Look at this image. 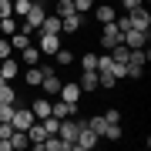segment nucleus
I'll return each instance as SVG.
<instances>
[{
    "label": "nucleus",
    "instance_id": "1",
    "mask_svg": "<svg viewBox=\"0 0 151 151\" xmlns=\"http://www.w3.org/2000/svg\"><path fill=\"white\" fill-rule=\"evenodd\" d=\"M97 141H101V134L87 128V121H81V128H77V138H74V148H77V151H91Z\"/></svg>",
    "mask_w": 151,
    "mask_h": 151
},
{
    "label": "nucleus",
    "instance_id": "2",
    "mask_svg": "<svg viewBox=\"0 0 151 151\" xmlns=\"http://www.w3.org/2000/svg\"><path fill=\"white\" fill-rule=\"evenodd\" d=\"M121 40H124V34L118 30V24H114V20H111V24H101V47H104V50L118 47Z\"/></svg>",
    "mask_w": 151,
    "mask_h": 151
},
{
    "label": "nucleus",
    "instance_id": "3",
    "mask_svg": "<svg viewBox=\"0 0 151 151\" xmlns=\"http://www.w3.org/2000/svg\"><path fill=\"white\" fill-rule=\"evenodd\" d=\"M34 121H37V118H34V111H30V108H24V104H14V114H10V124H14L17 131H27V128H30Z\"/></svg>",
    "mask_w": 151,
    "mask_h": 151
},
{
    "label": "nucleus",
    "instance_id": "4",
    "mask_svg": "<svg viewBox=\"0 0 151 151\" xmlns=\"http://www.w3.org/2000/svg\"><path fill=\"white\" fill-rule=\"evenodd\" d=\"M148 37H151V30H138V27H131L128 34H124V47H131V50H138V47H148Z\"/></svg>",
    "mask_w": 151,
    "mask_h": 151
},
{
    "label": "nucleus",
    "instance_id": "5",
    "mask_svg": "<svg viewBox=\"0 0 151 151\" xmlns=\"http://www.w3.org/2000/svg\"><path fill=\"white\" fill-rule=\"evenodd\" d=\"M50 114L64 121V118H70V114H77V104L64 101V97H54V101H50Z\"/></svg>",
    "mask_w": 151,
    "mask_h": 151
},
{
    "label": "nucleus",
    "instance_id": "6",
    "mask_svg": "<svg viewBox=\"0 0 151 151\" xmlns=\"http://www.w3.org/2000/svg\"><path fill=\"white\" fill-rule=\"evenodd\" d=\"M44 138H47L44 124H40V121H34L30 128H27V141H30V148H34V151H44Z\"/></svg>",
    "mask_w": 151,
    "mask_h": 151
},
{
    "label": "nucleus",
    "instance_id": "7",
    "mask_svg": "<svg viewBox=\"0 0 151 151\" xmlns=\"http://www.w3.org/2000/svg\"><path fill=\"white\" fill-rule=\"evenodd\" d=\"M94 20L97 24H111L114 20V17H118V7H114V4H94Z\"/></svg>",
    "mask_w": 151,
    "mask_h": 151
},
{
    "label": "nucleus",
    "instance_id": "8",
    "mask_svg": "<svg viewBox=\"0 0 151 151\" xmlns=\"http://www.w3.org/2000/svg\"><path fill=\"white\" fill-rule=\"evenodd\" d=\"M40 54H47V57H54L57 54V47H60V34H40Z\"/></svg>",
    "mask_w": 151,
    "mask_h": 151
},
{
    "label": "nucleus",
    "instance_id": "9",
    "mask_svg": "<svg viewBox=\"0 0 151 151\" xmlns=\"http://www.w3.org/2000/svg\"><path fill=\"white\" fill-rule=\"evenodd\" d=\"M60 77H57V70H50V74H44V81H40V91L47 94V97H57V91H60Z\"/></svg>",
    "mask_w": 151,
    "mask_h": 151
},
{
    "label": "nucleus",
    "instance_id": "10",
    "mask_svg": "<svg viewBox=\"0 0 151 151\" xmlns=\"http://www.w3.org/2000/svg\"><path fill=\"white\" fill-rule=\"evenodd\" d=\"M44 17H47V10H44V4H34L30 10H27V17H24V24H27L30 30H37L40 24H44Z\"/></svg>",
    "mask_w": 151,
    "mask_h": 151
},
{
    "label": "nucleus",
    "instance_id": "11",
    "mask_svg": "<svg viewBox=\"0 0 151 151\" xmlns=\"http://www.w3.org/2000/svg\"><path fill=\"white\" fill-rule=\"evenodd\" d=\"M84 27V14H67V17H60V30L64 34H77Z\"/></svg>",
    "mask_w": 151,
    "mask_h": 151
},
{
    "label": "nucleus",
    "instance_id": "12",
    "mask_svg": "<svg viewBox=\"0 0 151 151\" xmlns=\"http://www.w3.org/2000/svg\"><path fill=\"white\" fill-rule=\"evenodd\" d=\"M77 128H81V118H77V121L64 118V121H60V128H57V134L64 138V141H70V145H74V138H77Z\"/></svg>",
    "mask_w": 151,
    "mask_h": 151
},
{
    "label": "nucleus",
    "instance_id": "13",
    "mask_svg": "<svg viewBox=\"0 0 151 151\" xmlns=\"http://www.w3.org/2000/svg\"><path fill=\"white\" fill-rule=\"evenodd\" d=\"M131 27H138V30H151V14H148V7L131 10Z\"/></svg>",
    "mask_w": 151,
    "mask_h": 151
},
{
    "label": "nucleus",
    "instance_id": "14",
    "mask_svg": "<svg viewBox=\"0 0 151 151\" xmlns=\"http://www.w3.org/2000/svg\"><path fill=\"white\" fill-rule=\"evenodd\" d=\"M17 74H20V64H17V60H14V54L0 60V77H4V81H14Z\"/></svg>",
    "mask_w": 151,
    "mask_h": 151
},
{
    "label": "nucleus",
    "instance_id": "15",
    "mask_svg": "<svg viewBox=\"0 0 151 151\" xmlns=\"http://www.w3.org/2000/svg\"><path fill=\"white\" fill-rule=\"evenodd\" d=\"M81 87H77V81H70V84H60V91H57V97H64V101H70V104H77L81 101Z\"/></svg>",
    "mask_w": 151,
    "mask_h": 151
},
{
    "label": "nucleus",
    "instance_id": "16",
    "mask_svg": "<svg viewBox=\"0 0 151 151\" xmlns=\"http://www.w3.org/2000/svg\"><path fill=\"white\" fill-rule=\"evenodd\" d=\"M30 111H34V118H47V114H50V97L47 94H44V97H34V104H30Z\"/></svg>",
    "mask_w": 151,
    "mask_h": 151
},
{
    "label": "nucleus",
    "instance_id": "17",
    "mask_svg": "<svg viewBox=\"0 0 151 151\" xmlns=\"http://www.w3.org/2000/svg\"><path fill=\"white\" fill-rule=\"evenodd\" d=\"M77 87H81L84 94L97 91V70H84V74H81V81H77Z\"/></svg>",
    "mask_w": 151,
    "mask_h": 151
},
{
    "label": "nucleus",
    "instance_id": "18",
    "mask_svg": "<svg viewBox=\"0 0 151 151\" xmlns=\"http://www.w3.org/2000/svg\"><path fill=\"white\" fill-rule=\"evenodd\" d=\"M40 57H44V54H40V47H34V44H27V47L20 50V60H24L27 67H30V64H40Z\"/></svg>",
    "mask_w": 151,
    "mask_h": 151
},
{
    "label": "nucleus",
    "instance_id": "19",
    "mask_svg": "<svg viewBox=\"0 0 151 151\" xmlns=\"http://www.w3.org/2000/svg\"><path fill=\"white\" fill-rule=\"evenodd\" d=\"M37 30H40V34H60V17H57V14H47Z\"/></svg>",
    "mask_w": 151,
    "mask_h": 151
},
{
    "label": "nucleus",
    "instance_id": "20",
    "mask_svg": "<svg viewBox=\"0 0 151 151\" xmlns=\"http://www.w3.org/2000/svg\"><path fill=\"white\" fill-rule=\"evenodd\" d=\"M24 81H27L30 87H40V81H44V70H40V64H30L27 70H24Z\"/></svg>",
    "mask_w": 151,
    "mask_h": 151
},
{
    "label": "nucleus",
    "instance_id": "21",
    "mask_svg": "<svg viewBox=\"0 0 151 151\" xmlns=\"http://www.w3.org/2000/svg\"><path fill=\"white\" fill-rule=\"evenodd\" d=\"M74 50H70V47H57V54H54V64L57 67H70V64H74Z\"/></svg>",
    "mask_w": 151,
    "mask_h": 151
},
{
    "label": "nucleus",
    "instance_id": "22",
    "mask_svg": "<svg viewBox=\"0 0 151 151\" xmlns=\"http://www.w3.org/2000/svg\"><path fill=\"white\" fill-rule=\"evenodd\" d=\"M0 104H17V91L10 87V81L0 77Z\"/></svg>",
    "mask_w": 151,
    "mask_h": 151
},
{
    "label": "nucleus",
    "instance_id": "23",
    "mask_svg": "<svg viewBox=\"0 0 151 151\" xmlns=\"http://www.w3.org/2000/svg\"><path fill=\"white\" fill-rule=\"evenodd\" d=\"M27 44H34V37H30L27 30H17V34H10V47H14V50H24Z\"/></svg>",
    "mask_w": 151,
    "mask_h": 151
},
{
    "label": "nucleus",
    "instance_id": "24",
    "mask_svg": "<svg viewBox=\"0 0 151 151\" xmlns=\"http://www.w3.org/2000/svg\"><path fill=\"white\" fill-rule=\"evenodd\" d=\"M10 148H14V151H24V148H30V141H27V131H17V128H14V134H10Z\"/></svg>",
    "mask_w": 151,
    "mask_h": 151
},
{
    "label": "nucleus",
    "instance_id": "25",
    "mask_svg": "<svg viewBox=\"0 0 151 151\" xmlns=\"http://www.w3.org/2000/svg\"><path fill=\"white\" fill-rule=\"evenodd\" d=\"M101 138H104V141H121V138H124V131H121V124H104Z\"/></svg>",
    "mask_w": 151,
    "mask_h": 151
},
{
    "label": "nucleus",
    "instance_id": "26",
    "mask_svg": "<svg viewBox=\"0 0 151 151\" xmlns=\"http://www.w3.org/2000/svg\"><path fill=\"white\" fill-rule=\"evenodd\" d=\"M10 34H17V20L14 17H4L0 20V37H10Z\"/></svg>",
    "mask_w": 151,
    "mask_h": 151
},
{
    "label": "nucleus",
    "instance_id": "27",
    "mask_svg": "<svg viewBox=\"0 0 151 151\" xmlns=\"http://www.w3.org/2000/svg\"><path fill=\"white\" fill-rule=\"evenodd\" d=\"M10 7H14L17 17H27V10L34 7V0H10Z\"/></svg>",
    "mask_w": 151,
    "mask_h": 151
},
{
    "label": "nucleus",
    "instance_id": "28",
    "mask_svg": "<svg viewBox=\"0 0 151 151\" xmlns=\"http://www.w3.org/2000/svg\"><path fill=\"white\" fill-rule=\"evenodd\" d=\"M54 7H57V17H67V14H77V10H74V0H57Z\"/></svg>",
    "mask_w": 151,
    "mask_h": 151
},
{
    "label": "nucleus",
    "instance_id": "29",
    "mask_svg": "<svg viewBox=\"0 0 151 151\" xmlns=\"http://www.w3.org/2000/svg\"><path fill=\"white\" fill-rule=\"evenodd\" d=\"M81 67L84 70H97V54H94V50H87V54L81 57Z\"/></svg>",
    "mask_w": 151,
    "mask_h": 151
},
{
    "label": "nucleus",
    "instance_id": "30",
    "mask_svg": "<svg viewBox=\"0 0 151 151\" xmlns=\"http://www.w3.org/2000/svg\"><path fill=\"white\" fill-rule=\"evenodd\" d=\"M94 4H97V0H74V10L87 17V14H91V10H94Z\"/></svg>",
    "mask_w": 151,
    "mask_h": 151
},
{
    "label": "nucleus",
    "instance_id": "31",
    "mask_svg": "<svg viewBox=\"0 0 151 151\" xmlns=\"http://www.w3.org/2000/svg\"><path fill=\"white\" fill-rule=\"evenodd\" d=\"M104 124H108V121H104V114H91V121H87V128L101 134V131H104Z\"/></svg>",
    "mask_w": 151,
    "mask_h": 151
},
{
    "label": "nucleus",
    "instance_id": "32",
    "mask_svg": "<svg viewBox=\"0 0 151 151\" xmlns=\"http://www.w3.org/2000/svg\"><path fill=\"white\" fill-rule=\"evenodd\" d=\"M118 7H121L124 14H131V10H138V7H145V0H121Z\"/></svg>",
    "mask_w": 151,
    "mask_h": 151
},
{
    "label": "nucleus",
    "instance_id": "33",
    "mask_svg": "<svg viewBox=\"0 0 151 151\" xmlns=\"http://www.w3.org/2000/svg\"><path fill=\"white\" fill-rule=\"evenodd\" d=\"M14 54V47H10V37H0V60L4 57H10Z\"/></svg>",
    "mask_w": 151,
    "mask_h": 151
},
{
    "label": "nucleus",
    "instance_id": "34",
    "mask_svg": "<svg viewBox=\"0 0 151 151\" xmlns=\"http://www.w3.org/2000/svg\"><path fill=\"white\" fill-rule=\"evenodd\" d=\"M104 121H108V124H118L121 121V111L118 108H108V111H104Z\"/></svg>",
    "mask_w": 151,
    "mask_h": 151
},
{
    "label": "nucleus",
    "instance_id": "35",
    "mask_svg": "<svg viewBox=\"0 0 151 151\" xmlns=\"http://www.w3.org/2000/svg\"><path fill=\"white\" fill-rule=\"evenodd\" d=\"M4 17H14V7H10V0H0V20Z\"/></svg>",
    "mask_w": 151,
    "mask_h": 151
},
{
    "label": "nucleus",
    "instance_id": "36",
    "mask_svg": "<svg viewBox=\"0 0 151 151\" xmlns=\"http://www.w3.org/2000/svg\"><path fill=\"white\" fill-rule=\"evenodd\" d=\"M10 114H14V104H0V121H10Z\"/></svg>",
    "mask_w": 151,
    "mask_h": 151
},
{
    "label": "nucleus",
    "instance_id": "37",
    "mask_svg": "<svg viewBox=\"0 0 151 151\" xmlns=\"http://www.w3.org/2000/svg\"><path fill=\"white\" fill-rule=\"evenodd\" d=\"M34 4H47V0H34Z\"/></svg>",
    "mask_w": 151,
    "mask_h": 151
},
{
    "label": "nucleus",
    "instance_id": "38",
    "mask_svg": "<svg viewBox=\"0 0 151 151\" xmlns=\"http://www.w3.org/2000/svg\"><path fill=\"white\" fill-rule=\"evenodd\" d=\"M111 4H121V0H111Z\"/></svg>",
    "mask_w": 151,
    "mask_h": 151
}]
</instances>
